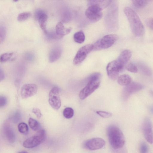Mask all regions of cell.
I'll return each instance as SVG.
<instances>
[{
  "mask_svg": "<svg viewBox=\"0 0 153 153\" xmlns=\"http://www.w3.org/2000/svg\"><path fill=\"white\" fill-rule=\"evenodd\" d=\"M124 11L132 33L136 36H142L144 33V28L137 14L132 9L128 7H125Z\"/></svg>",
  "mask_w": 153,
  "mask_h": 153,
  "instance_id": "obj_1",
  "label": "cell"
},
{
  "mask_svg": "<svg viewBox=\"0 0 153 153\" xmlns=\"http://www.w3.org/2000/svg\"><path fill=\"white\" fill-rule=\"evenodd\" d=\"M107 134L109 143L113 149H118L124 146L125 137L118 127L114 125L109 126L107 129Z\"/></svg>",
  "mask_w": 153,
  "mask_h": 153,
  "instance_id": "obj_2",
  "label": "cell"
},
{
  "mask_svg": "<svg viewBox=\"0 0 153 153\" xmlns=\"http://www.w3.org/2000/svg\"><path fill=\"white\" fill-rule=\"evenodd\" d=\"M101 77V74L98 72L94 73L90 75L87 84L79 93V96L80 99H85L98 88L100 84Z\"/></svg>",
  "mask_w": 153,
  "mask_h": 153,
  "instance_id": "obj_3",
  "label": "cell"
},
{
  "mask_svg": "<svg viewBox=\"0 0 153 153\" xmlns=\"http://www.w3.org/2000/svg\"><path fill=\"white\" fill-rule=\"evenodd\" d=\"M105 17L106 27L110 30L115 31L118 27V7L116 1H112Z\"/></svg>",
  "mask_w": 153,
  "mask_h": 153,
  "instance_id": "obj_4",
  "label": "cell"
},
{
  "mask_svg": "<svg viewBox=\"0 0 153 153\" xmlns=\"http://www.w3.org/2000/svg\"><path fill=\"white\" fill-rule=\"evenodd\" d=\"M46 137V132L44 129L39 131L34 136L30 137L23 142L24 147L27 148L35 147L42 143Z\"/></svg>",
  "mask_w": 153,
  "mask_h": 153,
  "instance_id": "obj_5",
  "label": "cell"
},
{
  "mask_svg": "<svg viewBox=\"0 0 153 153\" xmlns=\"http://www.w3.org/2000/svg\"><path fill=\"white\" fill-rule=\"evenodd\" d=\"M93 49L94 45L91 44H87L81 47L77 52L74 58V64L77 65L80 64Z\"/></svg>",
  "mask_w": 153,
  "mask_h": 153,
  "instance_id": "obj_6",
  "label": "cell"
},
{
  "mask_svg": "<svg viewBox=\"0 0 153 153\" xmlns=\"http://www.w3.org/2000/svg\"><path fill=\"white\" fill-rule=\"evenodd\" d=\"M59 91L58 87H54L51 89L49 94V103L53 109L56 110L59 109L61 106Z\"/></svg>",
  "mask_w": 153,
  "mask_h": 153,
  "instance_id": "obj_7",
  "label": "cell"
},
{
  "mask_svg": "<svg viewBox=\"0 0 153 153\" xmlns=\"http://www.w3.org/2000/svg\"><path fill=\"white\" fill-rule=\"evenodd\" d=\"M143 88V85L140 83L131 82L123 89L121 94L122 98L124 100H126L131 94L141 90Z\"/></svg>",
  "mask_w": 153,
  "mask_h": 153,
  "instance_id": "obj_8",
  "label": "cell"
},
{
  "mask_svg": "<svg viewBox=\"0 0 153 153\" xmlns=\"http://www.w3.org/2000/svg\"><path fill=\"white\" fill-rule=\"evenodd\" d=\"M102 10L100 7L96 5H90L85 10V15L87 18L90 20L97 22L102 17Z\"/></svg>",
  "mask_w": 153,
  "mask_h": 153,
  "instance_id": "obj_9",
  "label": "cell"
},
{
  "mask_svg": "<svg viewBox=\"0 0 153 153\" xmlns=\"http://www.w3.org/2000/svg\"><path fill=\"white\" fill-rule=\"evenodd\" d=\"M105 144L104 140L100 137H94L86 140L84 143V147L87 149L95 150L103 148Z\"/></svg>",
  "mask_w": 153,
  "mask_h": 153,
  "instance_id": "obj_10",
  "label": "cell"
},
{
  "mask_svg": "<svg viewBox=\"0 0 153 153\" xmlns=\"http://www.w3.org/2000/svg\"><path fill=\"white\" fill-rule=\"evenodd\" d=\"M123 69L116 60L112 61L109 63L107 66V75L111 79L115 80L117 78L119 72Z\"/></svg>",
  "mask_w": 153,
  "mask_h": 153,
  "instance_id": "obj_11",
  "label": "cell"
},
{
  "mask_svg": "<svg viewBox=\"0 0 153 153\" xmlns=\"http://www.w3.org/2000/svg\"><path fill=\"white\" fill-rule=\"evenodd\" d=\"M142 129L144 137L150 144L153 143V131L152 122L148 118H146L142 124Z\"/></svg>",
  "mask_w": 153,
  "mask_h": 153,
  "instance_id": "obj_12",
  "label": "cell"
},
{
  "mask_svg": "<svg viewBox=\"0 0 153 153\" xmlns=\"http://www.w3.org/2000/svg\"><path fill=\"white\" fill-rule=\"evenodd\" d=\"M38 87L34 84L29 83L24 85L21 88L20 94L22 98H27L33 96L37 92Z\"/></svg>",
  "mask_w": 153,
  "mask_h": 153,
  "instance_id": "obj_13",
  "label": "cell"
},
{
  "mask_svg": "<svg viewBox=\"0 0 153 153\" xmlns=\"http://www.w3.org/2000/svg\"><path fill=\"white\" fill-rule=\"evenodd\" d=\"M117 39V36L116 34L107 35L99 40L101 49H106L112 46Z\"/></svg>",
  "mask_w": 153,
  "mask_h": 153,
  "instance_id": "obj_14",
  "label": "cell"
},
{
  "mask_svg": "<svg viewBox=\"0 0 153 153\" xmlns=\"http://www.w3.org/2000/svg\"><path fill=\"white\" fill-rule=\"evenodd\" d=\"M131 56V51L129 50H125L120 53L116 60L119 65L124 68L125 65L130 59Z\"/></svg>",
  "mask_w": 153,
  "mask_h": 153,
  "instance_id": "obj_15",
  "label": "cell"
},
{
  "mask_svg": "<svg viewBox=\"0 0 153 153\" xmlns=\"http://www.w3.org/2000/svg\"><path fill=\"white\" fill-rule=\"evenodd\" d=\"M36 15L40 28L45 34H47L46 30V24L48 18L47 15L45 13L40 11L39 13L37 11Z\"/></svg>",
  "mask_w": 153,
  "mask_h": 153,
  "instance_id": "obj_16",
  "label": "cell"
},
{
  "mask_svg": "<svg viewBox=\"0 0 153 153\" xmlns=\"http://www.w3.org/2000/svg\"><path fill=\"white\" fill-rule=\"evenodd\" d=\"M55 29L56 33L59 38L68 34L71 30L70 27H65L61 22L58 23L56 25Z\"/></svg>",
  "mask_w": 153,
  "mask_h": 153,
  "instance_id": "obj_17",
  "label": "cell"
},
{
  "mask_svg": "<svg viewBox=\"0 0 153 153\" xmlns=\"http://www.w3.org/2000/svg\"><path fill=\"white\" fill-rule=\"evenodd\" d=\"M62 50L59 46H56L53 48L50 53L49 56V61L51 62L56 61L60 57Z\"/></svg>",
  "mask_w": 153,
  "mask_h": 153,
  "instance_id": "obj_18",
  "label": "cell"
},
{
  "mask_svg": "<svg viewBox=\"0 0 153 153\" xmlns=\"http://www.w3.org/2000/svg\"><path fill=\"white\" fill-rule=\"evenodd\" d=\"M5 134L8 140L11 143L14 141L15 134L12 129L8 124H5L4 127Z\"/></svg>",
  "mask_w": 153,
  "mask_h": 153,
  "instance_id": "obj_19",
  "label": "cell"
},
{
  "mask_svg": "<svg viewBox=\"0 0 153 153\" xmlns=\"http://www.w3.org/2000/svg\"><path fill=\"white\" fill-rule=\"evenodd\" d=\"M111 0H90L88 1V4L96 5L102 10L107 7L111 4Z\"/></svg>",
  "mask_w": 153,
  "mask_h": 153,
  "instance_id": "obj_20",
  "label": "cell"
},
{
  "mask_svg": "<svg viewBox=\"0 0 153 153\" xmlns=\"http://www.w3.org/2000/svg\"><path fill=\"white\" fill-rule=\"evenodd\" d=\"M17 56V54L14 52L5 53L0 56V62L3 63L14 60Z\"/></svg>",
  "mask_w": 153,
  "mask_h": 153,
  "instance_id": "obj_21",
  "label": "cell"
},
{
  "mask_svg": "<svg viewBox=\"0 0 153 153\" xmlns=\"http://www.w3.org/2000/svg\"><path fill=\"white\" fill-rule=\"evenodd\" d=\"M131 82V78L128 75L124 74L120 76L117 79V82L120 85L126 86Z\"/></svg>",
  "mask_w": 153,
  "mask_h": 153,
  "instance_id": "obj_22",
  "label": "cell"
},
{
  "mask_svg": "<svg viewBox=\"0 0 153 153\" xmlns=\"http://www.w3.org/2000/svg\"><path fill=\"white\" fill-rule=\"evenodd\" d=\"M85 39V36L84 33L82 31H77L75 33L74 35V41L78 43L83 42Z\"/></svg>",
  "mask_w": 153,
  "mask_h": 153,
  "instance_id": "obj_23",
  "label": "cell"
},
{
  "mask_svg": "<svg viewBox=\"0 0 153 153\" xmlns=\"http://www.w3.org/2000/svg\"><path fill=\"white\" fill-rule=\"evenodd\" d=\"M132 3L134 6L139 8H143L146 7L148 4L149 1L143 0H132Z\"/></svg>",
  "mask_w": 153,
  "mask_h": 153,
  "instance_id": "obj_24",
  "label": "cell"
},
{
  "mask_svg": "<svg viewBox=\"0 0 153 153\" xmlns=\"http://www.w3.org/2000/svg\"><path fill=\"white\" fill-rule=\"evenodd\" d=\"M28 123L30 128L33 130L37 131L39 128V124L36 120L30 118L28 121Z\"/></svg>",
  "mask_w": 153,
  "mask_h": 153,
  "instance_id": "obj_25",
  "label": "cell"
},
{
  "mask_svg": "<svg viewBox=\"0 0 153 153\" xmlns=\"http://www.w3.org/2000/svg\"><path fill=\"white\" fill-rule=\"evenodd\" d=\"M63 114L65 118L67 119H70L74 115V111L71 108L67 107L63 110Z\"/></svg>",
  "mask_w": 153,
  "mask_h": 153,
  "instance_id": "obj_26",
  "label": "cell"
},
{
  "mask_svg": "<svg viewBox=\"0 0 153 153\" xmlns=\"http://www.w3.org/2000/svg\"><path fill=\"white\" fill-rule=\"evenodd\" d=\"M31 15V13L29 12L21 13L18 15L17 18V20L19 22L25 21L28 19Z\"/></svg>",
  "mask_w": 153,
  "mask_h": 153,
  "instance_id": "obj_27",
  "label": "cell"
},
{
  "mask_svg": "<svg viewBox=\"0 0 153 153\" xmlns=\"http://www.w3.org/2000/svg\"><path fill=\"white\" fill-rule=\"evenodd\" d=\"M18 130L20 133L26 134L28 131V126L25 123H21L18 125Z\"/></svg>",
  "mask_w": 153,
  "mask_h": 153,
  "instance_id": "obj_28",
  "label": "cell"
},
{
  "mask_svg": "<svg viewBox=\"0 0 153 153\" xmlns=\"http://www.w3.org/2000/svg\"><path fill=\"white\" fill-rule=\"evenodd\" d=\"M6 35V30L5 27L3 26H0V44L4 41Z\"/></svg>",
  "mask_w": 153,
  "mask_h": 153,
  "instance_id": "obj_29",
  "label": "cell"
},
{
  "mask_svg": "<svg viewBox=\"0 0 153 153\" xmlns=\"http://www.w3.org/2000/svg\"><path fill=\"white\" fill-rule=\"evenodd\" d=\"M126 68L127 71L131 72L136 73L138 71V68L137 67L132 63H130L127 64Z\"/></svg>",
  "mask_w": 153,
  "mask_h": 153,
  "instance_id": "obj_30",
  "label": "cell"
},
{
  "mask_svg": "<svg viewBox=\"0 0 153 153\" xmlns=\"http://www.w3.org/2000/svg\"><path fill=\"white\" fill-rule=\"evenodd\" d=\"M140 70L143 73L147 75L151 74V72L150 69L144 65H140L139 66Z\"/></svg>",
  "mask_w": 153,
  "mask_h": 153,
  "instance_id": "obj_31",
  "label": "cell"
},
{
  "mask_svg": "<svg viewBox=\"0 0 153 153\" xmlns=\"http://www.w3.org/2000/svg\"><path fill=\"white\" fill-rule=\"evenodd\" d=\"M96 113L100 117L104 118H108L112 116L111 113L105 111H97Z\"/></svg>",
  "mask_w": 153,
  "mask_h": 153,
  "instance_id": "obj_32",
  "label": "cell"
},
{
  "mask_svg": "<svg viewBox=\"0 0 153 153\" xmlns=\"http://www.w3.org/2000/svg\"><path fill=\"white\" fill-rule=\"evenodd\" d=\"M148 147L147 144L144 142L141 143L140 147V153H148Z\"/></svg>",
  "mask_w": 153,
  "mask_h": 153,
  "instance_id": "obj_33",
  "label": "cell"
},
{
  "mask_svg": "<svg viewBox=\"0 0 153 153\" xmlns=\"http://www.w3.org/2000/svg\"><path fill=\"white\" fill-rule=\"evenodd\" d=\"M112 152L113 153H128L126 148L124 146L118 149H113Z\"/></svg>",
  "mask_w": 153,
  "mask_h": 153,
  "instance_id": "obj_34",
  "label": "cell"
},
{
  "mask_svg": "<svg viewBox=\"0 0 153 153\" xmlns=\"http://www.w3.org/2000/svg\"><path fill=\"white\" fill-rule=\"evenodd\" d=\"M7 98L4 96H0V108L4 106L7 104Z\"/></svg>",
  "mask_w": 153,
  "mask_h": 153,
  "instance_id": "obj_35",
  "label": "cell"
},
{
  "mask_svg": "<svg viewBox=\"0 0 153 153\" xmlns=\"http://www.w3.org/2000/svg\"><path fill=\"white\" fill-rule=\"evenodd\" d=\"M32 111L36 115L37 117L38 118H40L41 117L42 114L41 111L38 108H33Z\"/></svg>",
  "mask_w": 153,
  "mask_h": 153,
  "instance_id": "obj_36",
  "label": "cell"
},
{
  "mask_svg": "<svg viewBox=\"0 0 153 153\" xmlns=\"http://www.w3.org/2000/svg\"><path fill=\"white\" fill-rule=\"evenodd\" d=\"M146 24L150 28L153 29V19L152 18L148 19L146 21Z\"/></svg>",
  "mask_w": 153,
  "mask_h": 153,
  "instance_id": "obj_37",
  "label": "cell"
},
{
  "mask_svg": "<svg viewBox=\"0 0 153 153\" xmlns=\"http://www.w3.org/2000/svg\"><path fill=\"white\" fill-rule=\"evenodd\" d=\"M5 75L2 69L0 67V82L2 81L4 78Z\"/></svg>",
  "mask_w": 153,
  "mask_h": 153,
  "instance_id": "obj_38",
  "label": "cell"
},
{
  "mask_svg": "<svg viewBox=\"0 0 153 153\" xmlns=\"http://www.w3.org/2000/svg\"><path fill=\"white\" fill-rule=\"evenodd\" d=\"M18 153H28L26 151H23L19 152Z\"/></svg>",
  "mask_w": 153,
  "mask_h": 153,
  "instance_id": "obj_39",
  "label": "cell"
}]
</instances>
